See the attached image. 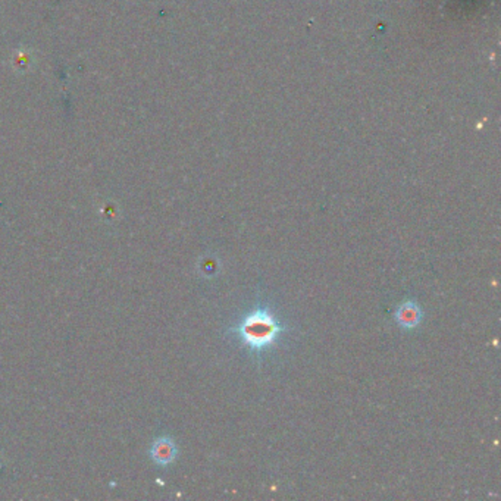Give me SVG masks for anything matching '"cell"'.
Returning <instances> with one entry per match:
<instances>
[{"label": "cell", "instance_id": "1", "mask_svg": "<svg viewBox=\"0 0 501 501\" xmlns=\"http://www.w3.org/2000/svg\"><path fill=\"white\" fill-rule=\"evenodd\" d=\"M233 331L238 332L243 343L250 347L253 352L259 353L271 347L284 328L268 309L258 307L244 318L243 322Z\"/></svg>", "mask_w": 501, "mask_h": 501}, {"label": "cell", "instance_id": "2", "mask_svg": "<svg viewBox=\"0 0 501 501\" xmlns=\"http://www.w3.org/2000/svg\"><path fill=\"white\" fill-rule=\"evenodd\" d=\"M422 316H423V313H422V309L419 307V304L412 300L403 302L400 306L397 307V312H395V319H397L398 325L404 329L416 328L420 324Z\"/></svg>", "mask_w": 501, "mask_h": 501}, {"label": "cell", "instance_id": "3", "mask_svg": "<svg viewBox=\"0 0 501 501\" xmlns=\"http://www.w3.org/2000/svg\"><path fill=\"white\" fill-rule=\"evenodd\" d=\"M158 457L162 460V461H170L172 457H174V445L166 441V443H162L159 447H158V452H156Z\"/></svg>", "mask_w": 501, "mask_h": 501}]
</instances>
